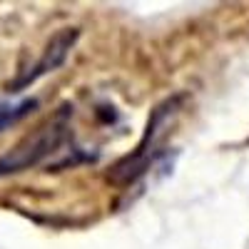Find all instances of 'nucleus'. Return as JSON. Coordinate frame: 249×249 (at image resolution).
<instances>
[{"label":"nucleus","instance_id":"1","mask_svg":"<svg viewBox=\"0 0 249 249\" xmlns=\"http://www.w3.org/2000/svg\"><path fill=\"white\" fill-rule=\"evenodd\" d=\"M70 127H68V107H62L45 127H40L35 135H28L20 144H15V150L0 157V177H8L15 172L30 170L35 164L45 162L50 155H55L62 142L68 140Z\"/></svg>","mask_w":249,"mask_h":249},{"label":"nucleus","instance_id":"2","mask_svg":"<svg viewBox=\"0 0 249 249\" xmlns=\"http://www.w3.org/2000/svg\"><path fill=\"white\" fill-rule=\"evenodd\" d=\"M77 37H80V30L77 28H65V30H60L50 43H48V48H45V53H43V57H40L35 65H33V70L28 72V75H23V77H18L13 85L8 88V92H20L25 85H30V82H35L37 77H43V75H48V72H53V70H57L62 62H65V57L70 55V50H72V45L77 43Z\"/></svg>","mask_w":249,"mask_h":249},{"label":"nucleus","instance_id":"3","mask_svg":"<svg viewBox=\"0 0 249 249\" xmlns=\"http://www.w3.org/2000/svg\"><path fill=\"white\" fill-rule=\"evenodd\" d=\"M37 107V100L23 97V100H0V132L25 120Z\"/></svg>","mask_w":249,"mask_h":249}]
</instances>
